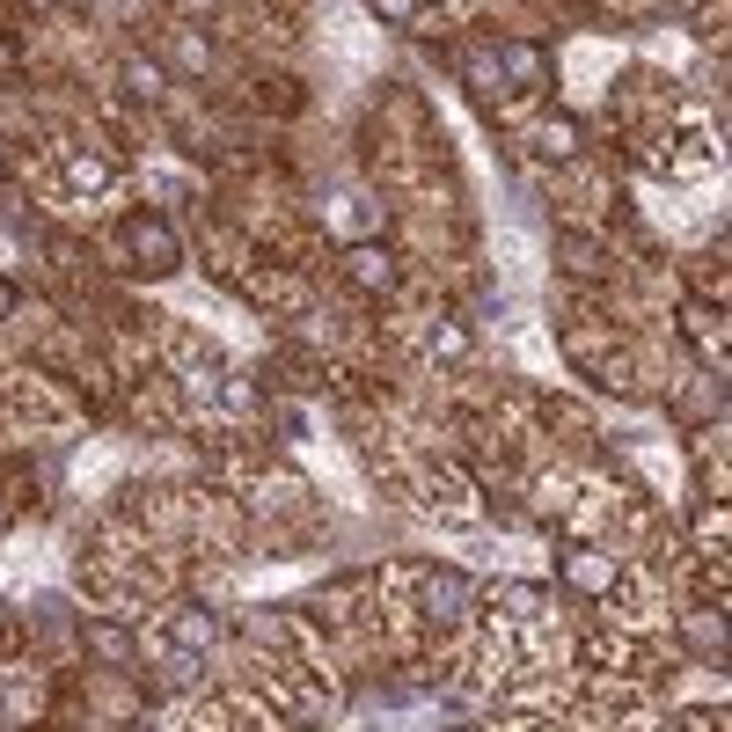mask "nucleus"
I'll return each mask as SVG.
<instances>
[{"label": "nucleus", "instance_id": "obj_1", "mask_svg": "<svg viewBox=\"0 0 732 732\" xmlns=\"http://www.w3.org/2000/svg\"><path fill=\"white\" fill-rule=\"evenodd\" d=\"M125 243H132V257H140L146 271H169V264H176V235H169V227H162L154 213L132 220V227H125Z\"/></svg>", "mask_w": 732, "mask_h": 732}, {"label": "nucleus", "instance_id": "obj_2", "mask_svg": "<svg viewBox=\"0 0 732 732\" xmlns=\"http://www.w3.org/2000/svg\"><path fill=\"white\" fill-rule=\"evenodd\" d=\"M564 579L579 586V593H609V586H615V564L593 557V550H571V557H564Z\"/></svg>", "mask_w": 732, "mask_h": 732}, {"label": "nucleus", "instance_id": "obj_3", "mask_svg": "<svg viewBox=\"0 0 732 732\" xmlns=\"http://www.w3.org/2000/svg\"><path fill=\"white\" fill-rule=\"evenodd\" d=\"M344 264H352V279H359L366 293L395 286V264H389V249H352V257H344Z\"/></svg>", "mask_w": 732, "mask_h": 732}, {"label": "nucleus", "instance_id": "obj_4", "mask_svg": "<svg viewBox=\"0 0 732 732\" xmlns=\"http://www.w3.org/2000/svg\"><path fill=\"white\" fill-rule=\"evenodd\" d=\"M176 637H184V645H205V637H213V615H184V623H176Z\"/></svg>", "mask_w": 732, "mask_h": 732}, {"label": "nucleus", "instance_id": "obj_5", "mask_svg": "<svg viewBox=\"0 0 732 732\" xmlns=\"http://www.w3.org/2000/svg\"><path fill=\"white\" fill-rule=\"evenodd\" d=\"M374 15H389V23H411L417 0H374Z\"/></svg>", "mask_w": 732, "mask_h": 732}, {"label": "nucleus", "instance_id": "obj_6", "mask_svg": "<svg viewBox=\"0 0 732 732\" xmlns=\"http://www.w3.org/2000/svg\"><path fill=\"white\" fill-rule=\"evenodd\" d=\"M8 308H15V286H8V279H0V322H8Z\"/></svg>", "mask_w": 732, "mask_h": 732}]
</instances>
